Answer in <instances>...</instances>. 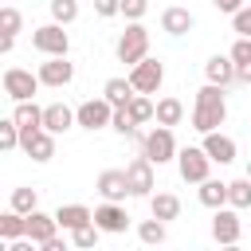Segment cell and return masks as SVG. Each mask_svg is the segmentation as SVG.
Masks as SVG:
<instances>
[{"label": "cell", "mask_w": 251, "mask_h": 251, "mask_svg": "<svg viewBox=\"0 0 251 251\" xmlns=\"http://www.w3.org/2000/svg\"><path fill=\"white\" fill-rule=\"evenodd\" d=\"M94 227L98 231H106V235H122L126 227H129V212L122 208V204H98L94 208Z\"/></svg>", "instance_id": "cell-13"}, {"label": "cell", "mask_w": 251, "mask_h": 251, "mask_svg": "<svg viewBox=\"0 0 251 251\" xmlns=\"http://www.w3.org/2000/svg\"><path fill=\"white\" fill-rule=\"evenodd\" d=\"M212 4H216V12H227V16H235V12H243V8H247L243 0H212Z\"/></svg>", "instance_id": "cell-40"}, {"label": "cell", "mask_w": 251, "mask_h": 251, "mask_svg": "<svg viewBox=\"0 0 251 251\" xmlns=\"http://www.w3.org/2000/svg\"><path fill=\"white\" fill-rule=\"evenodd\" d=\"M12 122L20 126L24 137H31V133L43 129V106H35V102H20V106L12 110Z\"/></svg>", "instance_id": "cell-19"}, {"label": "cell", "mask_w": 251, "mask_h": 251, "mask_svg": "<svg viewBox=\"0 0 251 251\" xmlns=\"http://www.w3.org/2000/svg\"><path fill=\"white\" fill-rule=\"evenodd\" d=\"M47 8H51V24H63L67 27V24L78 20V0H51Z\"/></svg>", "instance_id": "cell-31"}, {"label": "cell", "mask_w": 251, "mask_h": 251, "mask_svg": "<svg viewBox=\"0 0 251 251\" xmlns=\"http://www.w3.org/2000/svg\"><path fill=\"white\" fill-rule=\"evenodd\" d=\"M239 235H243L239 212H235V208H220V212L212 216V239H216L220 247H231V243H239Z\"/></svg>", "instance_id": "cell-9"}, {"label": "cell", "mask_w": 251, "mask_h": 251, "mask_svg": "<svg viewBox=\"0 0 251 251\" xmlns=\"http://www.w3.org/2000/svg\"><path fill=\"white\" fill-rule=\"evenodd\" d=\"M126 110H129L133 126H145V122H153V118H157V102H153L149 94H137V98H133V102H129Z\"/></svg>", "instance_id": "cell-29"}, {"label": "cell", "mask_w": 251, "mask_h": 251, "mask_svg": "<svg viewBox=\"0 0 251 251\" xmlns=\"http://www.w3.org/2000/svg\"><path fill=\"white\" fill-rule=\"evenodd\" d=\"M20 141H24L20 126H16L12 118H4V122H0V149H4V153H12V149H20Z\"/></svg>", "instance_id": "cell-33"}, {"label": "cell", "mask_w": 251, "mask_h": 251, "mask_svg": "<svg viewBox=\"0 0 251 251\" xmlns=\"http://www.w3.org/2000/svg\"><path fill=\"white\" fill-rule=\"evenodd\" d=\"M129 82H133L137 94H157L161 82H165V63H161V59H145V63H137V67L129 71Z\"/></svg>", "instance_id": "cell-8"}, {"label": "cell", "mask_w": 251, "mask_h": 251, "mask_svg": "<svg viewBox=\"0 0 251 251\" xmlns=\"http://www.w3.org/2000/svg\"><path fill=\"white\" fill-rule=\"evenodd\" d=\"M4 251H39V243H35V239H27V235H24V239H12V243H8V247H4Z\"/></svg>", "instance_id": "cell-41"}, {"label": "cell", "mask_w": 251, "mask_h": 251, "mask_svg": "<svg viewBox=\"0 0 251 251\" xmlns=\"http://www.w3.org/2000/svg\"><path fill=\"white\" fill-rule=\"evenodd\" d=\"M196 196H200V204H204V208L220 212V208H227V180H216V176H212V180H204V184H200V192H196Z\"/></svg>", "instance_id": "cell-24"}, {"label": "cell", "mask_w": 251, "mask_h": 251, "mask_svg": "<svg viewBox=\"0 0 251 251\" xmlns=\"http://www.w3.org/2000/svg\"><path fill=\"white\" fill-rule=\"evenodd\" d=\"M55 220H59L63 231H78V227L94 224V212H90L86 204H59V208H55Z\"/></svg>", "instance_id": "cell-18"}, {"label": "cell", "mask_w": 251, "mask_h": 251, "mask_svg": "<svg viewBox=\"0 0 251 251\" xmlns=\"http://www.w3.org/2000/svg\"><path fill=\"white\" fill-rule=\"evenodd\" d=\"M200 149L208 153V161L212 165H231L235 157H239V145H235V137H227V133H204V141H200Z\"/></svg>", "instance_id": "cell-12"}, {"label": "cell", "mask_w": 251, "mask_h": 251, "mask_svg": "<svg viewBox=\"0 0 251 251\" xmlns=\"http://www.w3.org/2000/svg\"><path fill=\"white\" fill-rule=\"evenodd\" d=\"M227 122V102H224V86L204 82L196 90V106H192V129L196 133H216Z\"/></svg>", "instance_id": "cell-1"}, {"label": "cell", "mask_w": 251, "mask_h": 251, "mask_svg": "<svg viewBox=\"0 0 251 251\" xmlns=\"http://www.w3.org/2000/svg\"><path fill=\"white\" fill-rule=\"evenodd\" d=\"M110 129H118L122 137H129V133H137V126H133V118H129V110H114V118H110Z\"/></svg>", "instance_id": "cell-36"}, {"label": "cell", "mask_w": 251, "mask_h": 251, "mask_svg": "<svg viewBox=\"0 0 251 251\" xmlns=\"http://www.w3.org/2000/svg\"><path fill=\"white\" fill-rule=\"evenodd\" d=\"M75 118H78V126H82V129H90V133H94V129H106V126H110L114 106H110L106 98H86V102L75 110Z\"/></svg>", "instance_id": "cell-10"}, {"label": "cell", "mask_w": 251, "mask_h": 251, "mask_svg": "<svg viewBox=\"0 0 251 251\" xmlns=\"http://www.w3.org/2000/svg\"><path fill=\"white\" fill-rule=\"evenodd\" d=\"M102 98H106L114 110H126V106L137 98V90H133V82H129V78H106V86H102Z\"/></svg>", "instance_id": "cell-21"}, {"label": "cell", "mask_w": 251, "mask_h": 251, "mask_svg": "<svg viewBox=\"0 0 251 251\" xmlns=\"http://www.w3.org/2000/svg\"><path fill=\"white\" fill-rule=\"evenodd\" d=\"M137 145H141V157H149L153 165H169V161H176V137H173V129H165V126H153L149 133H137Z\"/></svg>", "instance_id": "cell-3"}, {"label": "cell", "mask_w": 251, "mask_h": 251, "mask_svg": "<svg viewBox=\"0 0 251 251\" xmlns=\"http://www.w3.org/2000/svg\"><path fill=\"white\" fill-rule=\"evenodd\" d=\"M204 78H208L212 86H231V82H235V63H231L227 55H212V59L204 63Z\"/></svg>", "instance_id": "cell-20"}, {"label": "cell", "mask_w": 251, "mask_h": 251, "mask_svg": "<svg viewBox=\"0 0 251 251\" xmlns=\"http://www.w3.org/2000/svg\"><path fill=\"white\" fill-rule=\"evenodd\" d=\"M243 176H247V180H251V157H247V173H243Z\"/></svg>", "instance_id": "cell-45"}, {"label": "cell", "mask_w": 251, "mask_h": 251, "mask_svg": "<svg viewBox=\"0 0 251 251\" xmlns=\"http://www.w3.org/2000/svg\"><path fill=\"white\" fill-rule=\"evenodd\" d=\"M39 251H71V247H67V243H63L59 235H55V239H47V243H39Z\"/></svg>", "instance_id": "cell-42"}, {"label": "cell", "mask_w": 251, "mask_h": 251, "mask_svg": "<svg viewBox=\"0 0 251 251\" xmlns=\"http://www.w3.org/2000/svg\"><path fill=\"white\" fill-rule=\"evenodd\" d=\"M224 251H243V247H239V243H231V247H224Z\"/></svg>", "instance_id": "cell-44"}, {"label": "cell", "mask_w": 251, "mask_h": 251, "mask_svg": "<svg viewBox=\"0 0 251 251\" xmlns=\"http://www.w3.org/2000/svg\"><path fill=\"white\" fill-rule=\"evenodd\" d=\"M126 180H129V196H153V188H157V176H153V161L149 157H133L129 165H126Z\"/></svg>", "instance_id": "cell-7"}, {"label": "cell", "mask_w": 251, "mask_h": 251, "mask_svg": "<svg viewBox=\"0 0 251 251\" xmlns=\"http://www.w3.org/2000/svg\"><path fill=\"white\" fill-rule=\"evenodd\" d=\"M114 51H118V63H129V71L137 63H145L149 59V31H145V24H126V31L118 35Z\"/></svg>", "instance_id": "cell-2"}, {"label": "cell", "mask_w": 251, "mask_h": 251, "mask_svg": "<svg viewBox=\"0 0 251 251\" xmlns=\"http://www.w3.org/2000/svg\"><path fill=\"white\" fill-rule=\"evenodd\" d=\"M149 12V0H122V16L129 24H141V16Z\"/></svg>", "instance_id": "cell-37"}, {"label": "cell", "mask_w": 251, "mask_h": 251, "mask_svg": "<svg viewBox=\"0 0 251 251\" xmlns=\"http://www.w3.org/2000/svg\"><path fill=\"white\" fill-rule=\"evenodd\" d=\"M180 118H184V102L180 98H157V126H165V129H173V126H180Z\"/></svg>", "instance_id": "cell-25"}, {"label": "cell", "mask_w": 251, "mask_h": 251, "mask_svg": "<svg viewBox=\"0 0 251 251\" xmlns=\"http://www.w3.org/2000/svg\"><path fill=\"white\" fill-rule=\"evenodd\" d=\"M20 149L31 157V161H39V165H47L51 157H55V133H47V129H39V133H31V137H24L20 141Z\"/></svg>", "instance_id": "cell-17"}, {"label": "cell", "mask_w": 251, "mask_h": 251, "mask_svg": "<svg viewBox=\"0 0 251 251\" xmlns=\"http://www.w3.org/2000/svg\"><path fill=\"white\" fill-rule=\"evenodd\" d=\"M71 126H78V118H75V110L71 106H63V102H51V106H43V129L47 133H67Z\"/></svg>", "instance_id": "cell-15"}, {"label": "cell", "mask_w": 251, "mask_h": 251, "mask_svg": "<svg viewBox=\"0 0 251 251\" xmlns=\"http://www.w3.org/2000/svg\"><path fill=\"white\" fill-rule=\"evenodd\" d=\"M98 235H102V231H98L94 224H86V227H78V231H71V239H75V247H78V251H90V247L98 243Z\"/></svg>", "instance_id": "cell-34"}, {"label": "cell", "mask_w": 251, "mask_h": 251, "mask_svg": "<svg viewBox=\"0 0 251 251\" xmlns=\"http://www.w3.org/2000/svg\"><path fill=\"white\" fill-rule=\"evenodd\" d=\"M227 208H235V212H247L251 208V180L247 176L227 180Z\"/></svg>", "instance_id": "cell-28"}, {"label": "cell", "mask_w": 251, "mask_h": 251, "mask_svg": "<svg viewBox=\"0 0 251 251\" xmlns=\"http://www.w3.org/2000/svg\"><path fill=\"white\" fill-rule=\"evenodd\" d=\"M176 169H180V180H188V184L212 180V161H208V153L200 145H184L176 153Z\"/></svg>", "instance_id": "cell-5"}, {"label": "cell", "mask_w": 251, "mask_h": 251, "mask_svg": "<svg viewBox=\"0 0 251 251\" xmlns=\"http://www.w3.org/2000/svg\"><path fill=\"white\" fill-rule=\"evenodd\" d=\"M94 188H98V196H102L106 204H122V200L129 196L126 169H102V173H98V180H94Z\"/></svg>", "instance_id": "cell-11"}, {"label": "cell", "mask_w": 251, "mask_h": 251, "mask_svg": "<svg viewBox=\"0 0 251 251\" xmlns=\"http://www.w3.org/2000/svg\"><path fill=\"white\" fill-rule=\"evenodd\" d=\"M231 27H235V35H239V39H251V8L235 12V16H231Z\"/></svg>", "instance_id": "cell-38"}, {"label": "cell", "mask_w": 251, "mask_h": 251, "mask_svg": "<svg viewBox=\"0 0 251 251\" xmlns=\"http://www.w3.org/2000/svg\"><path fill=\"white\" fill-rule=\"evenodd\" d=\"M39 82L43 86H55V90H63L71 78H75V63H67V59H47V63H39Z\"/></svg>", "instance_id": "cell-14"}, {"label": "cell", "mask_w": 251, "mask_h": 251, "mask_svg": "<svg viewBox=\"0 0 251 251\" xmlns=\"http://www.w3.org/2000/svg\"><path fill=\"white\" fill-rule=\"evenodd\" d=\"M149 216L161 220V224H169V220L180 216V200H176L173 192H153V196H149Z\"/></svg>", "instance_id": "cell-23"}, {"label": "cell", "mask_w": 251, "mask_h": 251, "mask_svg": "<svg viewBox=\"0 0 251 251\" xmlns=\"http://www.w3.org/2000/svg\"><path fill=\"white\" fill-rule=\"evenodd\" d=\"M192 27H196V16H192L188 8H176V4H173V8L161 12V31H165V35H188Z\"/></svg>", "instance_id": "cell-16"}, {"label": "cell", "mask_w": 251, "mask_h": 251, "mask_svg": "<svg viewBox=\"0 0 251 251\" xmlns=\"http://www.w3.org/2000/svg\"><path fill=\"white\" fill-rule=\"evenodd\" d=\"M0 235H4V243H12V239H24L27 235V216H20V212H4L0 216Z\"/></svg>", "instance_id": "cell-27"}, {"label": "cell", "mask_w": 251, "mask_h": 251, "mask_svg": "<svg viewBox=\"0 0 251 251\" xmlns=\"http://www.w3.org/2000/svg\"><path fill=\"white\" fill-rule=\"evenodd\" d=\"M31 47H35L39 55H47V59H67L71 35L63 31V24H39V27L31 31Z\"/></svg>", "instance_id": "cell-4"}, {"label": "cell", "mask_w": 251, "mask_h": 251, "mask_svg": "<svg viewBox=\"0 0 251 251\" xmlns=\"http://www.w3.org/2000/svg\"><path fill=\"white\" fill-rule=\"evenodd\" d=\"M0 31H4L0 39H16V35L24 31V16H20L12 4H8V8H0Z\"/></svg>", "instance_id": "cell-32"}, {"label": "cell", "mask_w": 251, "mask_h": 251, "mask_svg": "<svg viewBox=\"0 0 251 251\" xmlns=\"http://www.w3.org/2000/svg\"><path fill=\"white\" fill-rule=\"evenodd\" d=\"M94 16H102V20L122 16V0H94Z\"/></svg>", "instance_id": "cell-39"}, {"label": "cell", "mask_w": 251, "mask_h": 251, "mask_svg": "<svg viewBox=\"0 0 251 251\" xmlns=\"http://www.w3.org/2000/svg\"><path fill=\"white\" fill-rule=\"evenodd\" d=\"M235 82H243V86H251V67H235Z\"/></svg>", "instance_id": "cell-43"}, {"label": "cell", "mask_w": 251, "mask_h": 251, "mask_svg": "<svg viewBox=\"0 0 251 251\" xmlns=\"http://www.w3.org/2000/svg\"><path fill=\"white\" fill-rule=\"evenodd\" d=\"M8 208H12V212H20V216H31V212H39V192H35L31 184H20V188H12Z\"/></svg>", "instance_id": "cell-26"}, {"label": "cell", "mask_w": 251, "mask_h": 251, "mask_svg": "<svg viewBox=\"0 0 251 251\" xmlns=\"http://www.w3.org/2000/svg\"><path fill=\"white\" fill-rule=\"evenodd\" d=\"M59 235V220H55V212L47 216V212H31L27 216V239H35V243H47V239H55Z\"/></svg>", "instance_id": "cell-22"}, {"label": "cell", "mask_w": 251, "mask_h": 251, "mask_svg": "<svg viewBox=\"0 0 251 251\" xmlns=\"http://www.w3.org/2000/svg\"><path fill=\"white\" fill-rule=\"evenodd\" d=\"M165 235H169V231H165V224H161V220H153V216L137 224V239H141V243H149V247L165 243Z\"/></svg>", "instance_id": "cell-30"}, {"label": "cell", "mask_w": 251, "mask_h": 251, "mask_svg": "<svg viewBox=\"0 0 251 251\" xmlns=\"http://www.w3.org/2000/svg\"><path fill=\"white\" fill-rule=\"evenodd\" d=\"M227 59H231L235 67H251V39H235L231 51H227Z\"/></svg>", "instance_id": "cell-35"}, {"label": "cell", "mask_w": 251, "mask_h": 251, "mask_svg": "<svg viewBox=\"0 0 251 251\" xmlns=\"http://www.w3.org/2000/svg\"><path fill=\"white\" fill-rule=\"evenodd\" d=\"M39 75H31V71H24V67H8L4 71V94L20 106V102H35V94H39Z\"/></svg>", "instance_id": "cell-6"}]
</instances>
